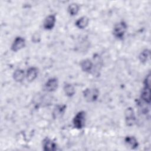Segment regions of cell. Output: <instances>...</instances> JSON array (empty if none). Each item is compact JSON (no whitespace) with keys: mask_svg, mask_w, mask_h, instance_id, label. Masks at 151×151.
Returning a JSON list of instances; mask_svg holds the SVG:
<instances>
[{"mask_svg":"<svg viewBox=\"0 0 151 151\" xmlns=\"http://www.w3.org/2000/svg\"><path fill=\"white\" fill-rule=\"evenodd\" d=\"M124 119L126 124L131 127L133 126L136 123V116L134 109L132 107H127L124 111Z\"/></svg>","mask_w":151,"mask_h":151,"instance_id":"277c9868","label":"cell"},{"mask_svg":"<svg viewBox=\"0 0 151 151\" xmlns=\"http://www.w3.org/2000/svg\"><path fill=\"white\" fill-rule=\"evenodd\" d=\"M124 143L131 149H136L139 147V142L137 139L133 136H127L124 139Z\"/></svg>","mask_w":151,"mask_h":151,"instance_id":"4fadbf2b","label":"cell"},{"mask_svg":"<svg viewBox=\"0 0 151 151\" xmlns=\"http://www.w3.org/2000/svg\"><path fill=\"white\" fill-rule=\"evenodd\" d=\"M89 24V18L86 16H83L79 18L75 22V25L78 29H84Z\"/></svg>","mask_w":151,"mask_h":151,"instance_id":"5bb4252c","label":"cell"},{"mask_svg":"<svg viewBox=\"0 0 151 151\" xmlns=\"http://www.w3.org/2000/svg\"><path fill=\"white\" fill-rule=\"evenodd\" d=\"M83 95L87 102L93 103L97 100L100 95V91L97 88L88 87L83 90Z\"/></svg>","mask_w":151,"mask_h":151,"instance_id":"7a4b0ae2","label":"cell"},{"mask_svg":"<svg viewBox=\"0 0 151 151\" xmlns=\"http://www.w3.org/2000/svg\"><path fill=\"white\" fill-rule=\"evenodd\" d=\"M86 121V112L83 110L78 111L73 119V124L74 128L77 129H83Z\"/></svg>","mask_w":151,"mask_h":151,"instance_id":"3957f363","label":"cell"},{"mask_svg":"<svg viewBox=\"0 0 151 151\" xmlns=\"http://www.w3.org/2000/svg\"><path fill=\"white\" fill-rule=\"evenodd\" d=\"M13 79L17 83L22 82L25 77V73L24 70L18 68L13 73Z\"/></svg>","mask_w":151,"mask_h":151,"instance_id":"9a60e30c","label":"cell"},{"mask_svg":"<svg viewBox=\"0 0 151 151\" xmlns=\"http://www.w3.org/2000/svg\"><path fill=\"white\" fill-rule=\"evenodd\" d=\"M25 44L26 41L24 37L21 36H17L15 38L11 44V50L13 52H17L24 48L25 46Z\"/></svg>","mask_w":151,"mask_h":151,"instance_id":"5b68a950","label":"cell"},{"mask_svg":"<svg viewBox=\"0 0 151 151\" xmlns=\"http://www.w3.org/2000/svg\"><path fill=\"white\" fill-rule=\"evenodd\" d=\"M38 75V69L36 67H29L25 73V78L28 82L34 81Z\"/></svg>","mask_w":151,"mask_h":151,"instance_id":"30bf717a","label":"cell"},{"mask_svg":"<svg viewBox=\"0 0 151 151\" xmlns=\"http://www.w3.org/2000/svg\"><path fill=\"white\" fill-rule=\"evenodd\" d=\"M41 40V36L40 35V34L38 32L35 33L32 37V41L35 42V43H37L39 42Z\"/></svg>","mask_w":151,"mask_h":151,"instance_id":"d6986e66","label":"cell"},{"mask_svg":"<svg viewBox=\"0 0 151 151\" xmlns=\"http://www.w3.org/2000/svg\"><path fill=\"white\" fill-rule=\"evenodd\" d=\"M58 87V80L56 77L50 78L44 84V88L48 92L55 91Z\"/></svg>","mask_w":151,"mask_h":151,"instance_id":"52a82bcc","label":"cell"},{"mask_svg":"<svg viewBox=\"0 0 151 151\" xmlns=\"http://www.w3.org/2000/svg\"><path fill=\"white\" fill-rule=\"evenodd\" d=\"M42 149L44 151H55L57 150V144L48 137H45L42 141Z\"/></svg>","mask_w":151,"mask_h":151,"instance_id":"8992f818","label":"cell"},{"mask_svg":"<svg viewBox=\"0 0 151 151\" xmlns=\"http://www.w3.org/2000/svg\"><path fill=\"white\" fill-rule=\"evenodd\" d=\"M67 106L65 104H57L52 110V116L54 119H58L61 118L64 114L66 110Z\"/></svg>","mask_w":151,"mask_h":151,"instance_id":"9c48e42d","label":"cell"},{"mask_svg":"<svg viewBox=\"0 0 151 151\" xmlns=\"http://www.w3.org/2000/svg\"><path fill=\"white\" fill-rule=\"evenodd\" d=\"M56 15L50 14L45 17L43 22V27L45 30H51L55 26L56 22Z\"/></svg>","mask_w":151,"mask_h":151,"instance_id":"ba28073f","label":"cell"},{"mask_svg":"<svg viewBox=\"0 0 151 151\" xmlns=\"http://www.w3.org/2000/svg\"><path fill=\"white\" fill-rule=\"evenodd\" d=\"M80 65L81 70L83 72L87 73H90L93 71L94 67V64L93 61L88 58L81 60Z\"/></svg>","mask_w":151,"mask_h":151,"instance_id":"8fae6325","label":"cell"},{"mask_svg":"<svg viewBox=\"0 0 151 151\" xmlns=\"http://www.w3.org/2000/svg\"><path fill=\"white\" fill-rule=\"evenodd\" d=\"M127 24L124 21L116 23L113 29V35L118 40H122L127 30Z\"/></svg>","mask_w":151,"mask_h":151,"instance_id":"6da1fadb","label":"cell"},{"mask_svg":"<svg viewBox=\"0 0 151 151\" xmlns=\"http://www.w3.org/2000/svg\"><path fill=\"white\" fill-rule=\"evenodd\" d=\"M80 10V6L77 3H71L70 4L67 8V11L70 15L75 16L76 15Z\"/></svg>","mask_w":151,"mask_h":151,"instance_id":"ac0fdd59","label":"cell"},{"mask_svg":"<svg viewBox=\"0 0 151 151\" xmlns=\"http://www.w3.org/2000/svg\"><path fill=\"white\" fill-rule=\"evenodd\" d=\"M63 90L65 96L68 97H73L76 93V89L71 83H65L63 87Z\"/></svg>","mask_w":151,"mask_h":151,"instance_id":"e0dca14e","label":"cell"},{"mask_svg":"<svg viewBox=\"0 0 151 151\" xmlns=\"http://www.w3.org/2000/svg\"><path fill=\"white\" fill-rule=\"evenodd\" d=\"M143 87L141 91L140 98L147 104L150 103V86L143 85Z\"/></svg>","mask_w":151,"mask_h":151,"instance_id":"7c38bea8","label":"cell"},{"mask_svg":"<svg viewBox=\"0 0 151 151\" xmlns=\"http://www.w3.org/2000/svg\"><path fill=\"white\" fill-rule=\"evenodd\" d=\"M150 57V51L149 49H144L142 50L139 55V60L142 64L146 63Z\"/></svg>","mask_w":151,"mask_h":151,"instance_id":"2e32d148","label":"cell"}]
</instances>
